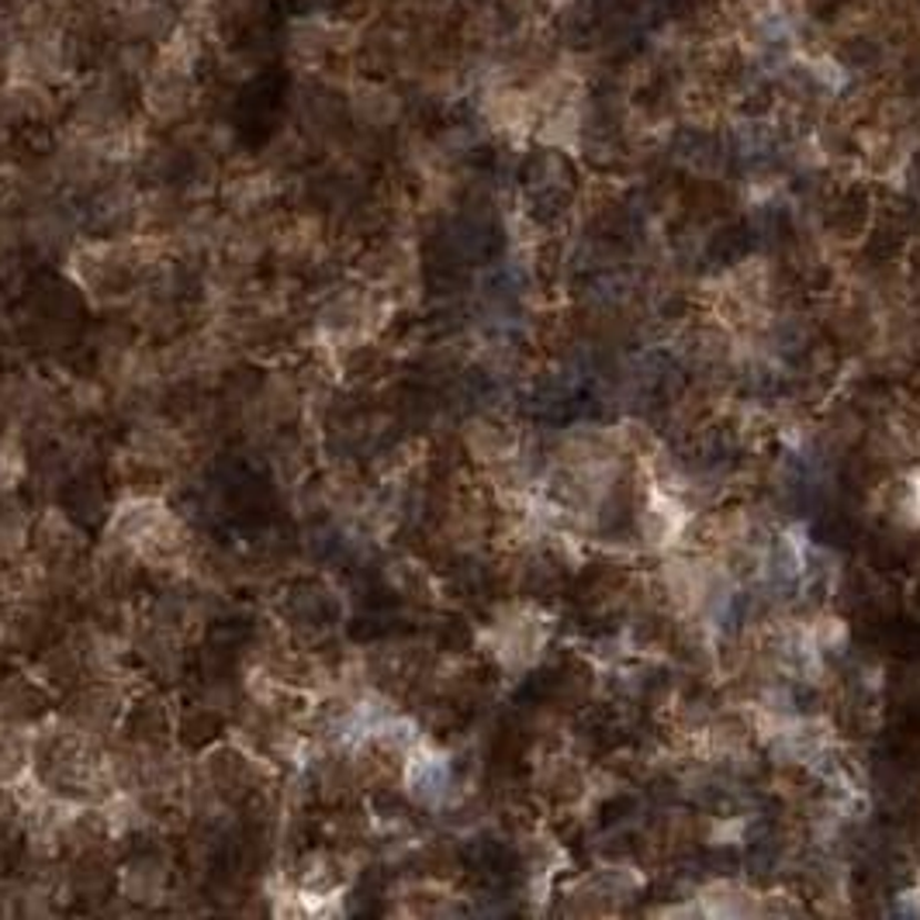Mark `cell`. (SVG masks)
<instances>
[{"label":"cell","instance_id":"6da1fadb","mask_svg":"<svg viewBox=\"0 0 920 920\" xmlns=\"http://www.w3.org/2000/svg\"><path fill=\"white\" fill-rule=\"evenodd\" d=\"M142 104L156 122H181L194 104V76L156 63L150 80L142 83Z\"/></svg>","mask_w":920,"mask_h":920},{"label":"cell","instance_id":"7a4b0ae2","mask_svg":"<svg viewBox=\"0 0 920 920\" xmlns=\"http://www.w3.org/2000/svg\"><path fill=\"white\" fill-rule=\"evenodd\" d=\"M350 111L354 119L367 129L395 125L401 114V98L388 88L385 80H360L350 91Z\"/></svg>","mask_w":920,"mask_h":920},{"label":"cell","instance_id":"3957f363","mask_svg":"<svg viewBox=\"0 0 920 920\" xmlns=\"http://www.w3.org/2000/svg\"><path fill=\"white\" fill-rule=\"evenodd\" d=\"M287 52H292L295 63L305 67H319L326 55L333 52L329 45V21L326 18H298L292 28H287Z\"/></svg>","mask_w":920,"mask_h":920},{"label":"cell","instance_id":"277c9868","mask_svg":"<svg viewBox=\"0 0 920 920\" xmlns=\"http://www.w3.org/2000/svg\"><path fill=\"white\" fill-rule=\"evenodd\" d=\"M416 4H419L422 14H440V11L450 8V0H416Z\"/></svg>","mask_w":920,"mask_h":920}]
</instances>
